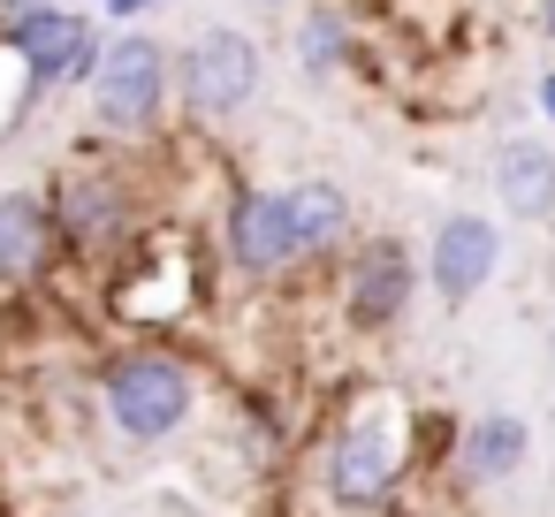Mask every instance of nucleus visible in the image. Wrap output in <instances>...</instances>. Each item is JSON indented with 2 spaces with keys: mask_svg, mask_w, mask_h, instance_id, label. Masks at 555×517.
<instances>
[{
  "mask_svg": "<svg viewBox=\"0 0 555 517\" xmlns=\"http://www.w3.org/2000/svg\"><path fill=\"white\" fill-rule=\"evenodd\" d=\"M411 471H418V403H403L396 388H358L343 418L327 426L320 494L350 517H380L396 509Z\"/></svg>",
  "mask_w": 555,
  "mask_h": 517,
  "instance_id": "1",
  "label": "nucleus"
},
{
  "mask_svg": "<svg viewBox=\"0 0 555 517\" xmlns=\"http://www.w3.org/2000/svg\"><path fill=\"white\" fill-rule=\"evenodd\" d=\"M92 388H100L107 434H122L130 449L176 441V434L191 426V411H198V365H191L183 350H168V342H130V350H115Z\"/></svg>",
  "mask_w": 555,
  "mask_h": 517,
  "instance_id": "2",
  "label": "nucleus"
},
{
  "mask_svg": "<svg viewBox=\"0 0 555 517\" xmlns=\"http://www.w3.org/2000/svg\"><path fill=\"white\" fill-rule=\"evenodd\" d=\"M168 100H176V54H168V39L145 31V24H122L107 39L100 77L85 85L100 145H153L160 122H168Z\"/></svg>",
  "mask_w": 555,
  "mask_h": 517,
  "instance_id": "3",
  "label": "nucleus"
},
{
  "mask_svg": "<svg viewBox=\"0 0 555 517\" xmlns=\"http://www.w3.org/2000/svg\"><path fill=\"white\" fill-rule=\"evenodd\" d=\"M122 145H107V160H69L47 198H54V229L62 251L85 267H115L138 236H145V206H138V176L115 160Z\"/></svg>",
  "mask_w": 555,
  "mask_h": 517,
  "instance_id": "4",
  "label": "nucleus"
},
{
  "mask_svg": "<svg viewBox=\"0 0 555 517\" xmlns=\"http://www.w3.org/2000/svg\"><path fill=\"white\" fill-rule=\"evenodd\" d=\"M267 92V47L236 24H198L176 47V107L191 130H236Z\"/></svg>",
  "mask_w": 555,
  "mask_h": 517,
  "instance_id": "5",
  "label": "nucleus"
},
{
  "mask_svg": "<svg viewBox=\"0 0 555 517\" xmlns=\"http://www.w3.org/2000/svg\"><path fill=\"white\" fill-rule=\"evenodd\" d=\"M0 54L24 69V100L85 92L107 62V24L92 9H9L0 16Z\"/></svg>",
  "mask_w": 555,
  "mask_h": 517,
  "instance_id": "6",
  "label": "nucleus"
},
{
  "mask_svg": "<svg viewBox=\"0 0 555 517\" xmlns=\"http://www.w3.org/2000/svg\"><path fill=\"white\" fill-rule=\"evenodd\" d=\"M418 274H426V259H418L403 236H358V244L343 251V267H335L343 327H350L358 342L396 335V327H403V312L418 305Z\"/></svg>",
  "mask_w": 555,
  "mask_h": 517,
  "instance_id": "7",
  "label": "nucleus"
},
{
  "mask_svg": "<svg viewBox=\"0 0 555 517\" xmlns=\"http://www.w3.org/2000/svg\"><path fill=\"white\" fill-rule=\"evenodd\" d=\"M221 267L236 282H282L297 274V236H289V214H282V183H229L221 198V236H214Z\"/></svg>",
  "mask_w": 555,
  "mask_h": 517,
  "instance_id": "8",
  "label": "nucleus"
},
{
  "mask_svg": "<svg viewBox=\"0 0 555 517\" xmlns=\"http://www.w3.org/2000/svg\"><path fill=\"white\" fill-rule=\"evenodd\" d=\"M426 289L456 312V305H472L494 274H502V229L487 221V214H472V206H456V214H441L434 221V236H426Z\"/></svg>",
  "mask_w": 555,
  "mask_h": 517,
  "instance_id": "9",
  "label": "nucleus"
},
{
  "mask_svg": "<svg viewBox=\"0 0 555 517\" xmlns=\"http://www.w3.org/2000/svg\"><path fill=\"white\" fill-rule=\"evenodd\" d=\"M62 229H54V198L39 183H9L0 191V289H39L62 267Z\"/></svg>",
  "mask_w": 555,
  "mask_h": 517,
  "instance_id": "10",
  "label": "nucleus"
},
{
  "mask_svg": "<svg viewBox=\"0 0 555 517\" xmlns=\"http://www.w3.org/2000/svg\"><path fill=\"white\" fill-rule=\"evenodd\" d=\"M289 62L312 92L358 77L365 62V39H358V9L350 0H305V9H289Z\"/></svg>",
  "mask_w": 555,
  "mask_h": 517,
  "instance_id": "11",
  "label": "nucleus"
},
{
  "mask_svg": "<svg viewBox=\"0 0 555 517\" xmlns=\"http://www.w3.org/2000/svg\"><path fill=\"white\" fill-rule=\"evenodd\" d=\"M282 214H289V236H297V259L305 267L343 259L358 244V198L335 176H289L282 183Z\"/></svg>",
  "mask_w": 555,
  "mask_h": 517,
  "instance_id": "12",
  "label": "nucleus"
},
{
  "mask_svg": "<svg viewBox=\"0 0 555 517\" xmlns=\"http://www.w3.org/2000/svg\"><path fill=\"white\" fill-rule=\"evenodd\" d=\"M487 183H494V198H502L509 221L547 229L555 221V138H540V130L502 138L494 160H487Z\"/></svg>",
  "mask_w": 555,
  "mask_h": 517,
  "instance_id": "13",
  "label": "nucleus"
},
{
  "mask_svg": "<svg viewBox=\"0 0 555 517\" xmlns=\"http://www.w3.org/2000/svg\"><path fill=\"white\" fill-rule=\"evenodd\" d=\"M525 456H532V426H525L517 411H479V418H464V434H456V464H449V479H456L464 494H479V487L517 479Z\"/></svg>",
  "mask_w": 555,
  "mask_h": 517,
  "instance_id": "14",
  "label": "nucleus"
},
{
  "mask_svg": "<svg viewBox=\"0 0 555 517\" xmlns=\"http://www.w3.org/2000/svg\"><path fill=\"white\" fill-rule=\"evenodd\" d=\"M153 9H168V0H100V24L115 31V24H145Z\"/></svg>",
  "mask_w": 555,
  "mask_h": 517,
  "instance_id": "15",
  "label": "nucleus"
},
{
  "mask_svg": "<svg viewBox=\"0 0 555 517\" xmlns=\"http://www.w3.org/2000/svg\"><path fill=\"white\" fill-rule=\"evenodd\" d=\"M532 107H540V130H555V69L532 77Z\"/></svg>",
  "mask_w": 555,
  "mask_h": 517,
  "instance_id": "16",
  "label": "nucleus"
},
{
  "mask_svg": "<svg viewBox=\"0 0 555 517\" xmlns=\"http://www.w3.org/2000/svg\"><path fill=\"white\" fill-rule=\"evenodd\" d=\"M525 24H532V31L555 47V0H525Z\"/></svg>",
  "mask_w": 555,
  "mask_h": 517,
  "instance_id": "17",
  "label": "nucleus"
},
{
  "mask_svg": "<svg viewBox=\"0 0 555 517\" xmlns=\"http://www.w3.org/2000/svg\"><path fill=\"white\" fill-rule=\"evenodd\" d=\"M251 9H305V0H251Z\"/></svg>",
  "mask_w": 555,
  "mask_h": 517,
  "instance_id": "18",
  "label": "nucleus"
},
{
  "mask_svg": "<svg viewBox=\"0 0 555 517\" xmlns=\"http://www.w3.org/2000/svg\"><path fill=\"white\" fill-rule=\"evenodd\" d=\"M547 350H555V335H547Z\"/></svg>",
  "mask_w": 555,
  "mask_h": 517,
  "instance_id": "19",
  "label": "nucleus"
}]
</instances>
